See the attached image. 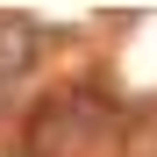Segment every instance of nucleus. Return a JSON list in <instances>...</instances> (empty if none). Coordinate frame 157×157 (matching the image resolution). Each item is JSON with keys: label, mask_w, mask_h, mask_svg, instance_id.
Masks as SVG:
<instances>
[{"label": "nucleus", "mask_w": 157, "mask_h": 157, "mask_svg": "<svg viewBox=\"0 0 157 157\" xmlns=\"http://www.w3.org/2000/svg\"><path fill=\"white\" fill-rule=\"evenodd\" d=\"M93 114H100V100H86V93H64V100H50V107H36V128H29V143L50 157V150H64V143H86L93 136Z\"/></svg>", "instance_id": "f257e3e1"}, {"label": "nucleus", "mask_w": 157, "mask_h": 157, "mask_svg": "<svg viewBox=\"0 0 157 157\" xmlns=\"http://www.w3.org/2000/svg\"><path fill=\"white\" fill-rule=\"evenodd\" d=\"M29 57H36V29L29 21H0V78L7 71H29Z\"/></svg>", "instance_id": "f03ea898"}]
</instances>
